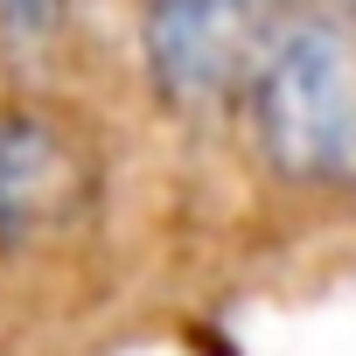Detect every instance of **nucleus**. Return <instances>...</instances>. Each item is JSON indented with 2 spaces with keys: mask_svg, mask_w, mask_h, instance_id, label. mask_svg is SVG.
Returning <instances> with one entry per match:
<instances>
[{
  "mask_svg": "<svg viewBox=\"0 0 356 356\" xmlns=\"http://www.w3.org/2000/svg\"><path fill=\"white\" fill-rule=\"evenodd\" d=\"M252 154L300 196L356 189V35L321 8H273L238 91Z\"/></svg>",
  "mask_w": 356,
  "mask_h": 356,
  "instance_id": "1",
  "label": "nucleus"
},
{
  "mask_svg": "<svg viewBox=\"0 0 356 356\" xmlns=\"http://www.w3.org/2000/svg\"><path fill=\"white\" fill-rule=\"evenodd\" d=\"M105 196V154L91 126L35 91H0V259H42L70 245Z\"/></svg>",
  "mask_w": 356,
  "mask_h": 356,
  "instance_id": "2",
  "label": "nucleus"
},
{
  "mask_svg": "<svg viewBox=\"0 0 356 356\" xmlns=\"http://www.w3.org/2000/svg\"><path fill=\"white\" fill-rule=\"evenodd\" d=\"M273 0H133V56L147 98L182 119H224L245 91Z\"/></svg>",
  "mask_w": 356,
  "mask_h": 356,
  "instance_id": "3",
  "label": "nucleus"
},
{
  "mask_svg": "<svg viewBox=\"0 0 356 356\" xmlns=\"http://www.w3.org/2000/svg\"><path fill=\"white\" fill-rule=\"evenodd\" d=\"M84 0H0V56L15 70H42L70 49Z\"/></svg>",
  "mask_w": 356,
  "mask_h": 356,
  "instance_id": "4",
  "label": "nucleus"
},
{
  "mask_svg": "<svg viewBox=\"0 0 356 356\" xmlns=\"http://www.w3.org/2000/svg\"><path fill=\"white\" fill-rule=\"evenodd\" d=\"M342 29H349V35H356V0H349V8H342Z\"/></svg>",
  "mask_w": 356,
  "mask_h": 356,
  "instance_id": "5",
  "label": "nucleus"
}]
</instances>
